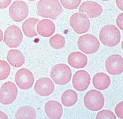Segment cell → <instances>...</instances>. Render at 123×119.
<instances>
[{
  "mask_svg": "<svg viewBox=\"0 0 123 119\" xmlns=\"http://www.w3.org/2000/svg\"><path fill=\"white\" fill-rule=\"evenodd\" d=\"M101 1H110V0H101Z\"/></svg>",
  "mask_w": 123,
  "mask_h": 119,
  "instance_id": "cell-33",
  "label": "cell"
},
{
  "mask_svg": "<svg viewBox=\"0 0 123 119\" xmlns=\"http://www.w3.org/2000/svg\"><path fill=\"white\" fill-rule=\"evenodd\" d=\"M116 4L117 7L119 8V9H120V10L123 11V0H116Z\"/></svg>",
  "mask_w": 123,
  "mask_h": 119,
  "instance_id": "cell-30",
  "label": "cell"
},
{
  "mask_svg": "<svg viewBox=\"0 0 123 119\" xmlns=\"http://www.w3.org/2000/svg\"><path fill=\"white\" fill-rule=\"evenodd\" d=\"M71 69L67 65L60 63L54 65L51 70L50 76L54 82L58 85H65L70 81Z\"/></svg>",
  "mask_w": 123,
  "mask_h": 119,
  "instance_id": "cell-3",
  "label": "cell"
},
{
  "mask_svg": "<svg viewBox=\"0 0 123 119\" xmlns=\"http://www.w3.org/2000/svg\"><path fill=\"white\" fill-rule=\"evenodd\" d=\"M12 0H0V9H5L10 5Z\"/></svg>",
  "mask_w": 123,
  "mask_h": 119,
  "instance_id": "cell-28",
  "label": "cell"
},
{
  "mask_svg": "<svg viewBox=\"0 0 123 119\" xmlns=\"http://www.w3.org/2000/svg\"><path fill=\"white\" fill-rule=\"evenodd\" d=\"M96 119H116L117 118L114 114L109 110H102L97 114L96 116Z\"/></svg>",
  "mask_w": 123,
  "mask_h": 119,
  "instance_id": "cell-26",
  "label": "cell"
},
{
  "mask_svg": "<svg viewBox=\"0 0 123 119\" xmlns=\"http://www.w3.org/2000/svg\"><path fill=\"white\" fill-rule=\"evenodd\" d=\"M15 81L16 85L20 89L27 90L33 85L34 78L33 74L29 69L22 68L16 73Z\"/></svg>",
  "mask_w": 123,
  "mask_h": 119,
  "instance_id": "cell-10",
  "label": "cell"
},
{
  "mask_svg": "<svg viewBox=\"0 0 123 119\" xmlns=\"http://www.w3.org/2000/svg\"><path fill=\"white\" fill-rule=\"evenodd\" d=\"M123 13H121L120 15L117 18V24L118 26V27L121 30H123Z\"/></svg>",
  "mask_w": 123,
  "mask_h": 119,
  "instance_id": "cell-29",
  "label": "cell"
},
{
  "mask_svg": "<svg viewBox=\"0 0 123 119\" xmlns=\"http://www.w3.org/2000/svg\"><path fill=\"white\" fill-rule=\"evenodd\" d=\"M18 88L12 82H7L0 88V103L4 105L12 104L18 95Z\"/></svg>",
  "mask_w": 123,
  "mask_h": 119,
  "instance_id": "cell-9",
  "label": "cell"
},
{
  "mask_svg": "<svg viewBox=\"0 0 123 119\" xmlns=\"http://www.w3.org/2000/svg\"><path fill=\"white\" fill-rule=\"evenodd\" d=\"M62 12L58 0H39L37 3V13L42 17L56 20Z\"/></svg>",
  "mask_w": 123,
  "mask_h": 119,
  "instance_id": "cell-1",
  "label": "cell"
},
{
  "mask_svg": "<svg viewBox=\"0 0 123 119\" xmlns=\"http://www.w3.org/2000/svg\"><path fill=\"white\" fill-rule=\"evenodd\" d=\"M111 79L109 76L104 73H98L94 76L93 78V84L96 89L103 91L109 87Z\"/></svg>",
  "mask_w": 123,
  "mask_h": 119,
  "instance_id": "cell-19",
  "label": "cell"
},
{
  "mask_svg": "<svg viewBox=\"0 0 123 119\" xmlns=\"http://www.w3.org/2000/svg\"><path fill=\"white\" fill-rule=\"evenodd\" d=\"M105 67L107 72L111 75H118L123 71V59L122 56L114 54L106 59Z\"/></svg>",
  "mask_w": 123,
  "mask_h": 119,
  "instance_id": "cell-11",
  "label": "cell"
},
{
  "mask_svg": "<svg viewBox=\"0 0 123 119\" xmlns=\"http://www.w3.org/2000/svg\"><path fill=\"white\" fill-rule=\"evenodd\" d=\"M28 1H36V0H28Z\"/></svg>",
  "mask_w": 123,
  "mask_h": 119,
  "instance_id": "cell-34",
  "label": "cell"
},
{
  "mask_svg": "<svg viewBox=\"0 0 123 119\" xmlns=\"http://www.w3.org/2000/svg\"><path fill=\"white\" fill-rule=\"evenodd\" d=\"M62 5L65 9L74 10L80 5L81 0H60Z\"/></svg>",
  "mask_w": 123,
  "mask_h": 119,
  "instance_id": "cell-25",
  "label": "cell"
},
{
  "mask_svg": "<svg viewBox=\"0 0 123 119\" xmlns=\"http://www.w3.org/2000/svg\"><path fill=\"white\" fill-rule=\"evenodd\" d=\"M84 104L86 108L91 111H98L103 108L105 98L101 92L95 89L87 92L84 97Z\"/></svg>",
  "mask_w": 123,
  "mask_h": 119,
  "instance_id": "cell-4",
  "label": "cell"
},
{
  "mask_svg": "<svg viewBox=\"0 0 123 119\" xmlns=\"http://www.w3.org/2000/svg\"><path fill=\"white\" fill-rule=\"evenodd\" d=\"M78 95L76 92L72 89H68L63 93L61 97L62 103L65 107H71L76 103Z\"/></svg>",
  "mask_w": 123,
  "mask_h": 119,
  "instance_id": "cell-21",
  "label": "cell"
},
{
  "mask_svg": "<svg viewBox=\"0 0 123 119\" xmlns=\"http://www.w3.org/2000/svg\"><path fill=\"white\" fill-rule=\"evenodd\" d=\"M68 62L70 66L76 69L83 68L87 65L88 58L83 53L75 52L69 54Z\"/></svg>",
  "mask_w": 123,
  "mask_h": 119,
  "instance_id": "cell-16",
  "label": "cell"
},
{
  "mask_svg": "<svg viewBox=\"0 0 123 119\" xmlns=\"http://www.w3.org/2000/svg\"><path fill=\"white\" fill-rule=\"evenodd\" d=\"M36 112L34 108L30 106H23L18 109L15 114V119H36Z\"/></svg>",
  "mask_w": 123,
  "mask_h": 119,
  "instance_id": "cell-22",
  "label": "cell"
},
{
  "mask_svg": "<svg viewBox=\"0 0 123 119\" xmlns=\"http://www.w3.org/2000/svg\"><path fill=\"white\" fill-rule=\"evenodd\" d=\"M123 102H120L119 103H118L117 105L116 106L115 108V112L118 117L120 118H123Z\"/></svg>",
  "mask_w": 123,
  "mask_h": 119,
  "instance_id": "cell-27",
  "label": "cell"
},
{
  "mask_svg": "<svg viewBox=\"0 0 123 119\" xmlns=\"http://www.w3.org/2000/svg\"><path fill=\"white\" fill-rule=\"evenodd\" d=\"M49 43L51 47L55 49L63 48L65 44V39L60 34H56L50 38Z\"/></svg>",
  "mask_w": 123,
  "mask_h": 119,
  "instance_id": "cell-23",
  "label": "cell"
},
{
  "mask_svg": "<svg viewBox=\"0 0 123 119\" xmlns=\"http://www.w3.org/2000/svg\"><path fill=\"white\" fill-rule=\"evenodd\" d=\"M39 21L38 18H28L22 24V28L24 34L28 38H33L37 36L38 33L36 32L35 27L37 23Z\"/></svg>",
  "mask_w": 123,
  "mask_h": 119,
  "instance_id": "cell-20",
  "label": "cell"
},
{
  "mask_svg": "<svg viewBox=\"0 0 123 119\" xmlns=\"http://www.w3.org/2000/svg\"><path fill=\"white\" fill-rule=\"evenodd\" d=\"M11 73V67L4 60H0V81L4 80L9 76Z\"/></svg>",
  "mask_w": 123,
  "mask_h": 119,
  "instance_id": "cell-24",
  "label": "cell"
},
{
  "mask_svg": "<svg viewBox=\"0 0 123 119\" xmlns=\"http://www.w3.org/2000/svg\"><path fill=\"white\" fill-rule=\"evenodd\" d=\"M72 82L74 88L79 92L86 91L91 82V76L86 70H79L73 76Z\"/></svg>",
  "mask_w": 123,
  "mask_h": 119,
  "instance_id": "cell-12",
  "label": "cell"
},
{
  "mask_svg": "<svg viewBox=\"0 0 123 119\" xmlns=\"http://www.w3.org/2000/svg\"><path fill=\"white\" fill-rule=\"evenodd\" d=\"M70 25L75 32L82 34L89 30L91 22L86 14L82 13H76L70 18Z\"/></svg>",
  "mask_w": 123,
  "mask_h": 119,
  "instance_id": "cell-6",
  "label": "cell"
},
{
  "mask_svg": "<svg viewBox=\"0 0 123 119\" xmlns=\"http://www.w3.org/2000/svg\"><path fill=\"white\" fill-rule=\"evenodd\" d=\"M100 41L104 46L113 47L118 45L120 42L121 35L119 30L116 26L112 24L103 27L99 34Z\"/></svg>",
  "mask_w": 123,
  "mask_h": 119,
  "instance_id": "cell-2",
  "label": "cell"
},
{
  "mask_svg": "<svg viewBox=\"0 0 123 119\" xmlns=\"http://www.w3.org/2000/svg\"><path fill=\"white\" fill-rule=\"evenodd\" d=\"M22 39L23 35L18 27L12 25L5 30L4 42L9 48H17L21 44Z\"/></svg>",
  "mask_w": 123,
  "mask_h": 119,
  "instance_id": "cell-7",
  "label": "cell"
},
{
  "mask_svg": "<svg viewBox=\"0 0 123 119\" xmlns=\"http://www.w3.org/2000/svg\"><path fill=\"white\" fill-rule=\"evenodd\" d=\"M29 9L27 4L22 1H14L9 9L10 17L14 22H20L27 17Z\"/></svg>",
  "mask_w": 123,
  "mask_h": 119,
  "instance_id": "cell-8",
  "label": "cell"
},
{
  "mask_svg": "<svg viewBox=\"0 0 123 119\" xmlns=\"http://www.w3.org/2000/svg\"><path fill=\"white\" fill-rule=\"evenodd\" d=\"M45 112L49 119H61L63 114V108L59 102L56 101H49L45 105Z\"/></svg>",
  "mask_w": 123,
  "mask_h": 119,
  "instance_id": "cell-15",
  "label": "cell"
},
{
  "mask_svg": "<svg viewBox=\"0 0 123 119\" xmlns=\"http://www.w3.org/2000/svg\"><path fill=\"white\" fill-rule=\"evenodd\" d=\"M0 119H8V116L5 114V113H3V112L0 111Z\"/></svg>",
  "mask_w": 123,
  "mask_h": 119,
  "instance_id": "cell-31",
  "label": "cell"
},
{
  "mask_svg": "<svg viewBox=\"0 0 123 119\" xmlns=\"http://www.w3.org/2000/svg\"><path fill=\"white\" fill-rule=\"evenodd\" d=\"M34 90L40 96H48L54 92L55 86L50 79L42 77L37 81L34 86Z\"/></svg>",
  "mask_w": 123,
  "mask_h": 119,
  "instance_id": "cell-13",
  "label": "cell"
},
{
  "mask_svg": "<svg viewBox=\"0 0 123 119\" xmlns=\"http://www.w3.org/2000/svg\"><path fill=\"white\" fill-rule=\"evenodd\" d=\"M7 59L9 64L14 67H20L25 62L24 54L17 49H11L7 54Z\"/></svg>",
  "mask_w": 123,
  "mask_h": 119,
  "instance_id": "cell-18",
  "label": "cell"
},
{
  "mask_svg": "<svg viewBox=\"0 0 123 119\" xmlns=\"http://www.w3.org/2000/svg\"><path fill=\"white\" fill-rule=\"evenodd\" d=\"M103 9L99 3L93 1H85L79 8L80 13H86L88 17L95 18L99 16L102 13Z\"/></svg>",
  "mask_w": 123,
  "mask_h": 119,
  "instance_id": "cell-14",
  "label": "cell"
},
{
  "mask_svg": "<svg viewBox=\"0 0 123 119\" xmlns=\"http://www.w3.org/2000/svg\"><path fill=\"white\" fill-rule=\"evenodd\" d=\"M3 40V32L0 29V42Z\"/></svg>",
  "mask_w": 123,
  "mask_h": 119,
  "instance_id": "cell-32",
  "label": "cell"
},
{
  "mask_svg": "<svg viewBox=\"0 0 123 119\" xmlns=\"http://www.w3.org/2000/svg\"><path fill=\"white\" fill-rule=\"evenodd\" d=\"M56 29L55 24L51 20L43 19L38 22L37 26L38 33L44 38H48L54 34Z\"/></svg>",
  "mask_w": 123,
  "mask_h": 119,
  "instance_id": "cell-17",
  "label": "cell"
},
{
  "mask_svg": "<svg viewBox=\"0 0 123 119\" xmlns=\"http://www.w3.org/2000/svg\"><path fill=\"white\" fill-rule=\"evenodd\" d=\"M77 44L80 50L87 54H94L100 48V42L98 39L89 34L83 35L80 37Z\"/></svg>",
  "mask_w": 123,
  "mask_h": 119,
  "instance_id": "cell-5",
  "label": "cell"
}]
</instances>
